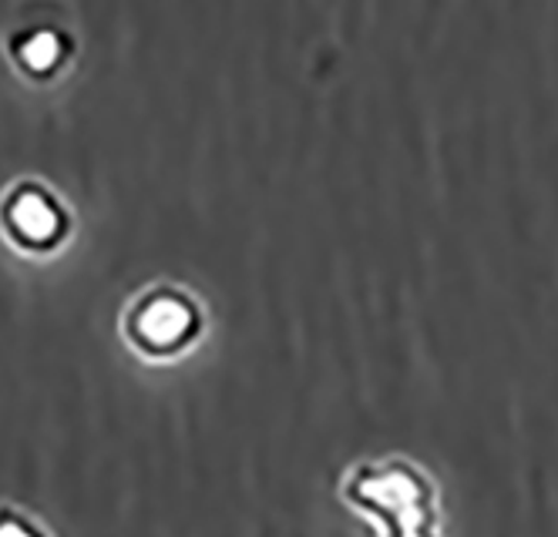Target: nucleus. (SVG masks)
<instances>
[{"mask_svg":"<svg viewBox=\"0 0 558 537\" xmlns=\"http://www.w3.org/2000/svg\"><path fill=\"white\" fill-rule=\"evenodd\" d=\"M340 498L371 517L384 537H445L437 487L408 457L356 464L340 484Z\"/></svg>","mask_w":558,"mask_h":537,"instance_id":"f257e3e1","label":"nucleus"},{"mask_svg":"<svg viewBox=\"0 0 558 537\" xmlns=\"http://www.w3.org/2000/svg\"><path fill=\"white\" fill-rule=\"evenodd\" d=\"M206 333V313L185 289L155 285L125 313V340L148 359H175Z\"/></svg>","mask_w":558,"mask_h":537,"instance_id":"f03ea898","label":"nucleus"},{"mask_svg":"<svg viewBox=\"0 0 558 537\" xmlns=\"http://www.w3.org/2000/svg\"><path fill=\"white\" fill-rule=\"evenodd\" d=\"M4 225L11 239L27 245V249H54L68 235V212L51 192L21 185L4 202Z\"/></svg>","mask_w":558,"mask_h":537,"instance_id":"7ed1b4c3","label":"nucleus"},{"mask_svg":"<svg viewBox=\"0 0 558 537\" xmlns=\"http://www.w3.org/2000/svg\"><path fill=\"white\" fill-rule=\"evenodd\" d=\"M68 54V40L54 30H31V37L21 40V48H14V58H21V64L31 74H51Z\"/></svg>","mask_w":558,"mask_h":537,"instance_id":"20e7f679","label":"nucleus"},{"mask_svg":"<svg viewBox=\"0 0 558 537\" xmlns=\"http://www.w3.org/2000/svg\"><path fill=\"white\" fill-rule=\"evenodd\" d=\"M0 537H45L27 517L14 511H0Z\"/></svg>","mask_w":558,"mask_h":537,"instance_id":"39448f33","label":"nucleus"}]
</instances>
